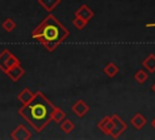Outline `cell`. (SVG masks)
Listing matches in <instances>:
<instances>
[{"label": "cell", "mask_w": 155, "mask_h": 140, "mask_svg": "<svg viewBox=\"0 0 155 140\" xmlns=\"http://www.w3.org/2000/svg\"><path fill=\"white\" fill-rule=\"evenodd\" d=\"M16 22L12 19V18H6V19H4L2 21V23H1V27H2V29L5 30V32H7V33H11V32H13V29L16 28Z\"/></svg>", "instance_id": "ac0fdd59"}, {"label": "cell", "mask_w": 155, "mask_h": 140, "mask_svg": "<svg viewBox=\"0 0 155 140\" xmlns=\"http://www.w3.org/2000/svg\"><path fill=\"white\" fill-rule=\"evenodd\" d=\"M103 73L109 78H114L119 73V67L114 62H109L103 67Z\"/></svg>", "instance_id": "5bb4252c"}, {"label": "cell", "mask_w": 155, "mask_h": 140, "mask_svg": "<svg viewBox=\"0 0 155 140\" xmlns=\"http://www.w3.org/2000/svg\"><path fill=\"white\" fill-rule=\"evenodd\" d=\"M74 16H78V17H80V18H82V19H85V21H90V19H92L93 18V16H94V12L86 5V4H82L76 11H75V13H74Z\"/></svg>", "instance_id": "9c48e42d"}, {"label": "cell", "mask_w": 155, "mask_h": 140, "mask_svg": "<svg viewBox=\"0 0 155 140\" xmlns=\"http://www.w3.org/2000/svg\"><path fill=\"white\" fill-rule=\"evenodd\" d=\"M133 79L139 84V85H143L147 80H148V72L144 71V69H138L136 71L134 75H133Z\"/></svg>", "instance_id": "2e32d148"}, {"label": "cell", "mask_w": 155, "mask_h": 140, "mask_svg": "<svg viewBox=\"0 0 155 140\" xmlns=\"http://www.w3.org/2000/svg\"><path fill=\"white\" fill-rule=\"evenodd\" d=\"M17 63H21V61L7 49L2 50L1 54H0V69L5 73L8 68H11L12 66L17 65Z\"/></svg>", "instance_id": "3957f363"}, {"label": "cell", "mask_w": 155, "mask_h": 140, "mask_svg": "<svg viewBox=\"0 0 155 140\" xmlns=\"http://www.w3.org/2000/svg\"><path fill=\"white\" fill-rule=\"evenodd\" d=\"M54 105L41 91H36L33 100L18 110V114L36 131L41 133L52 121Z\"/></svg>", "instance_id": "6da1fadb"}, {"label": "cell", "mask_w": 155, "mask_h": 140, "mask_svg": "<svg viewBox=\"0 0 155 140\" xmlns=\"http://www.w3.org/2000/svg\"><path fill=\"white\" fill-rule=\"evenodd\" d=\"M113 118H114V128L110 136L113 139H117L121 134H124L127 130V123L122 118H120L117 114H113Z\"/></svg>", "instance_id": "277c9868"}, {"label": "cell", "mask_w": 155, "mask_h": 140, "mask_svg": "<svg viewBox=\"0 0 155 140\" xmlns=\"http://www.w3.org/2000/svg\"><path fill=\"white\" fill-rule=\"evenodd\" d=\"M145 27H155V23H148L145 24Z\"/></svg>", "instance_id": "ffe728a7"}, {"label": "cell", "mask_w": 155, "mask_h": 140, "mask_svg": "<svg viewBox=\"0 0 155 140\" xmlns=\"http://www.w3.org/2000/svg\"><path fill=\"white\" fill-rule=\"evenodd\" d=\"M142 65H143V67L145 68L147 72H149V73H154V72H155V54H150V55H148V56L143 60Z\"/></svg>", "instance_id": "4fadbf2b"}, {"label": "cell", "mask_w": 155, "mask_h": 140, "mask_svg": "<svg viewBox=\"0 0 155 140\" xmlns=\"http://www.w3.org/2000/svg\"><path fill=\"white\" fill-rule=\"evenodd\" d=\"M151 127H153V128L155 129V118H154V119L151 121Z\"/></svg>", "instance_id": "7402d4cb"}, {"label": "cell", "mask_w": 155, "mask_h": 140, "mask_svg": "<svg viewBox=\"0 0 155 140\" xmlns=\"http://www.w3.org/2000/svg\"><path fill=\"white\" fill-rule=\"evenodd\" d=\"M69 34L68 28L51 13L47 15L31 32V37L50 52H53Z\"/></svg>", "instance_id": "7a4b0ae2"}, {"label": "cell", "mask_w": 155, "mask_h": 140, "mask_svg": "<svg viewBox=\"0 0 155 140\" xmlns=\"http://www.w3.org/2000/svg\"><path fill=\"white\" fill-rule=\"evenodd\" d=\"M151 91H153V93L155 94V83H154V84L151 85Z\"/></svg>", "instance_id": "44dd1931"}, {"label": "cell", "mask_w": 155, "mask_h": 140, "mask_svg": "<svg viewBox=\"0 0 155 140\" xmlns=\"http://www.w3.org/2000/svg\"><path fill=\"white\" fill-rule=\"evenodd\" d=\"M34 95H35V93H33L29 88H24V89H22V90L18 93V95H17V100L22 103V106H24V105L29 103V102L33 100Z\"/></svg>", "instance_id": "30bf717a"}, {"label": "cell", "mask_w": 155, "mask_h": 140, "mask_svg": "<svg viewBox=\"0 0 155 140\" xmlns=\"http://www.w3.org/2000/svg\"><path fill=\"white\" fill-rule=\"evenodd\" d=\"M75 128V124L71 119L69 118H64L62 122H59V129L64 133V134H70Z\"/></svg>", "instance_id": "9a60e30c"}, {"label": "cell", "mask_w": 155, "mask_h": 140, "mask_svg": "<svg viewBox=\"0 0 155 140\" xmlns=\"http://www.w3.org/2000/svg\"><path fill=\"white\" fill-rule=\"evenodd\" d=\"M87 21H85V19H82V18H80V17H78V16H74V18H73V21H71V24L76 28V29H79V30H82L86 26H87Z\"/></svg>", "instance_id": "d6986e66"}, {"label": "cell", "mask_w": 155, "mask_h": 140, "mask_svg": "<svg viewBox=\"0 0 155 140\" xmlns=\"http://www.w3.org/2000/svg\"><path fill=\"white\" fill-rule=\"evenodd\" d=\"M130 122H131V124L134 127V129H137V130H140V129L144 128L145 124L148 123L147 118H145L140 112H137L134 116H132Z\"/></svg>", "instance_id": "8fae6325"}, {"label": "cell", "mask_w": 155, "mask_h": 140, "mask_svg": "<svg viewBox=\"0 0 155 140\" xmlns=\"http://www.w3.org/2000/svg\"><path fill=\"white\" fill-rule=\"evenodd\" d=\"M11 139L15 140H28L31 138V131L23 124H18L10 134Z\"/></svg>", "instance_id": "5b68a950"}, {"label": "cell", "mask_w": 155, "mask_h": 140, "mask_svg": "<svg viewBox=\"0 0 155 140\" xmlns=\"http://www.w3.org/2000/svg\"><path fill=\"white\" fill-rule=\"evenodd\" d=\"M24 73H25V71H24V68L21 66V63H17V65L12 66L11 68H8V69L5 72V74H6L12 82H18V80L24 75Z\"/></svg>", "instance_id": "ba28073f"}, {"label": "cell", "mask_w": 155, "mask_h": 140, "mask_svg": "<svg viewBox=\"0 0 155 140\" xmlns=\"http://www.w3.org/2000/svg\"><path fill=\"white\" fill-rule=\"evenodd\" d=\"M38 4L48 13H51L59 4L61 0H38Z\"/></svg>", "instance_id": "7c38bea8"}, {"label": "cell", "mask_w": 155, "mask_h": 140, "mask_svg": "<svg viewBox=\"0 0 155 140\" xmlns=\"http://www.w3.org/2000/svg\"><path fill=\"white\" fill-rule=\"evenodd\" d=\"M97 128L104 134V135H111L113 128H114V118L113 116H105L103 117L98 123H97Z\"/></svg>", "instance_id": "8992f818"}, {"label": "cell", "mask_w": 155, "mask_h": 140, "mask_svg": "<svg viewBox=\"0 0 155 140\" xmlns=\"http://www.w3.org/2000/svg\"><path fill=\"white\" fill-rule=\"evenodd\" d=\"M64 118H65V112H64L62 108L54 106V107H53V111H52V121H53L54 123H59V122H62Z\"/></svg>", "instance_id": "e0dca14e"}, {"label": "cell", "mask_w": 155, "mask_h": 140, "mask_svg": "<svg viewBox=\"0 0 155 140\" xmlns=\"http://www.w3.org/2000/svg\"><path fill=\"white\" fill-rule=\"evenodd\" d=\"M88 111H90V106H88V105L86 103V101L82 100V99L76 100V101L71 105V112H73L75 116H78L79 118L85 117Z\"/></svg>", "instance_id": "52a82bcc"}]
</instances>
